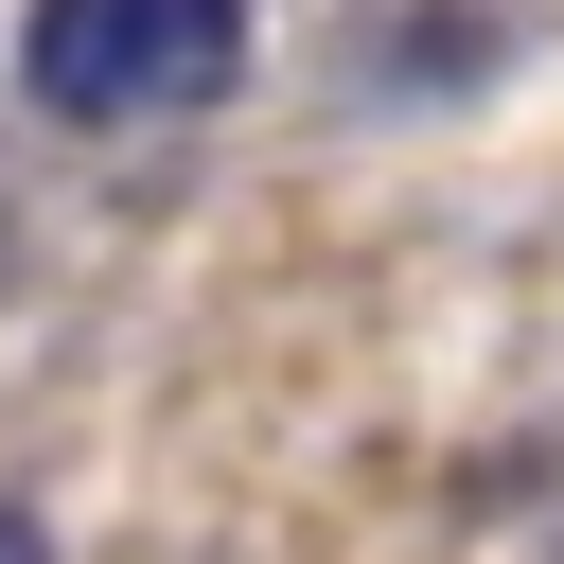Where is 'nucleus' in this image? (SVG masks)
Instances as JSON below:
<instances>
[{
  "label": "nucleus",
  "mask_w": 564,
  "mask_h": 564,
  "mask_svg": "<svg viewBox=\"0 0 564 564\" xmlns=\"http://www.w3.org/2000/svg\"><path fill=\"white\" fill-rule=\"evenodd\" d=\"M0 564H53V529H35V511H0Z\"/></svg>",
  "instance_id": "nucleus-2"
},
{
  "label": "nucleus",
  "mask_w": 564,
  "mask_h": 564,
  "mask_svg": "<svg viewBox=\"0 0 564 564\" xmlns=\"http://www.w3.org/2000/svg\"><path fill=\"white\" fill-rule=\"evenodd\" d=\"M18 88L70 141H159L212 123L247 88V0H35L18 18Z\"/></svg>",
  "instance_id": "nucleus-1"
}]
</instances>
